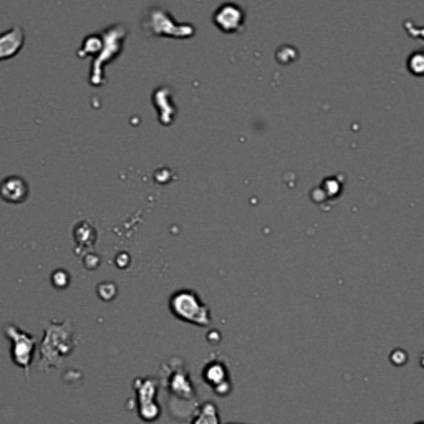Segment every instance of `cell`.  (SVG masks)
<instances>
[{
    "instance_id": "cell-1",
    "label": "cell",
    "mask_w": 424,
    "mask_h": 424,
    "mask_svg": "<svg viewBox=\"0 0 424 424\" xmlns=\"http://www.w3.org/2000/svg\"><path fill=\"white\" fill-rule=\"evenodd\" d=\"M170 310L181 322L209 327L212 322L211 310L194 290H178L171 295Z\"/></svg>"
},
{
    "instance_id": "cell-2",
    "label": "cell",
    "mask_w": 424,
    "mask_h": 424,
    "mask_svg": "<svg viewBox=\"0 0 424 424\" xmlns=\"http://www.w3.org/2000/svg\"><path fill=\"white\" fill-rule=\"evenodd\" d=\"M245 14L237 3H224L214 14V23L224 34H236L244 27Z\"/></svg>"
},
{
    "instance_id": "cell-3",
    "label": "cell",
    "mask_w": 424,
    "mask_h": 424,
    "mask_svg": "<svg viewBox=\"0 0 424 424\" xmlns=\"http://www.w3.org/2000/svg\"><path fill=\"white\" fill-rule=\"evenodd\" d=\"M143 385L136 386L139 401V416L145 421H154L161 414V407L156 403V383L153 380H141Z\"/></svg>"
},
{
    "instance_id": "cell-4",
    "label": "cell",
    "mask_w": 424,
    "mask_h": 424,
    "mask_svg": "<svg viewBox=\"0 0 424 424\" xmlns=\"http://www.w3.org/2000/svg\"><path fill=\"white\" fill-rule=\"evenodd\" d=\"M0 197L7 204H22L28 197V186L20 176H9L0 183Z\"/></svg>"
},
{
    "instance_id": "cell-5",
    "label": "cell",
    "mask_w": 424,
    "mask_h": 424,
    "mask_svg": "<svg viewBox=\"0 0 424 424\" xmlns=\"http://www.w3.org/2000/svg\"><path fill=\"white\" fill-rule=\"evenodd\" d=\"M10 330L14 332V350H12V355H14V360L17 361L19 365H22L23 368H28L32 361V352H34V339L27 333L19 332L15 327H10Z\"/></svg>"
},
{
    "instance_id": "cell-6",
    "label": "cell",
    "mask_w": 424,
    "mask_h": 424,
    "mask_svg": "<svg viewBox=\"0 0 424 424\" xmlns=\"http://www.w3.org/2000/svg\"><path fill=\"white\" fill-rule=\"evenodd\" d=\"M23 42H26V34L20 27H14L9 32H3L0 35V61L17 55L22 50Z\"/></svg>"
},
{
    "instance_id": "cell-7",
    "label": "cell",
    "mask_w": 424,
    "mask_h": 424,
    "mask_svg": "<svg viewBox=\"0 0 424 424\" xmlns=\"http://www.w3.org/2000/svg\"><path fill=\"white\" fill-rule=\"evenodd\" d=\"M203 378H204V381L209 383L211 388H214L216 393H219L222 386L230 388L228 368H225V365L221 363V361H212V363H209L208 366H205Z\"/></svg>"
},
{
    "instance_id": "cell-8",
    "label": "cell",
    "mask_w": 424,
    "mask_h": 424,
    "mask_svg": "<svg viewBox=\"0 0 424 424\" xmlns=\"http://www.w3.org/2000/svg\"><path fill=\"white\" fill-rule=\"evenodd\" d=\"M191 424H221V416L217 406L212 401L204 403L197 411L196 418L192 419Z\"/></svg>"
},
{
    "instance_id": "cell-9",
    "label": "cell",
    "mask_w": 424,
    "mask_h": 424,
    "mask_svg": "<svg viewBox=\"0 0 424 424\" xmlns=\"http://www.w3.org/2000/svg\"><path fill=\"white\" fill-rule=\"evenodd\" d=\"M171 390L174 391L176 394H179V396L189 398L191 394H194V388H192L191 381H189V376L183 370H178V372L174 373V376H172Z\"/></svg>"
},
{
    "instance_id": "cell-10",
    "label": "cell",
    "mask_w": 424,
    "mask_h": 424,
    "mask_svg": "<svg viewBox=\"0 0 424 424\" xmlns=\"http://www.w3.org/2000/svg\"><path fill=\"white\" fill-rule=\"evenodd\" d=\"M413 65H416V68L411 70L413 75H424V53H414V55L410 57L407 67H413Z\"/></svg>"
},
{
    "instance_id": "cell-11",
    "label": "cell",
    "mask_w": 424,
    "mask_h": 424,
    "mask_svg": "<svg viewBox=\"0 0 424 424\" xmlns=\"http://www.w3.org/2000/svg\"><path fill=\"white\" fill-rule=\"evenodd\" d=\"M229 424H241V423H229Z\"/></svg>"
}]
</instances>
